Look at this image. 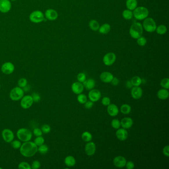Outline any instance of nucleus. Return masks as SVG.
<instances>
[{"mask_svg": "<svg viewBox=\"0 0 169 169\" xmlns=\"http://www.w3.org/2000/svg\"><path fill=\"white\" fill-rule=\"evenodd\" d=\"M37 152V146L34 142L29 141L24 142L20 147V153L25 157H32L35 155Z\"/></svg>", "mask_w": 169, "mask_h": 169, "instance_id": "nucleus-1", "label": "nucleus"}, {"mask_svg": "<svg viewBox=\"0 0 169 169\" xmlns=\"http://www.w3.org/2000/svg\"><path fill=\"white\" fill-rule=\"evenodd\" d=\"M143 27L139 22H135L132 24L130 29V34L134 39H137L141 36L143 33Z\"/></svg>", "mask_w": 169, "mask_h": 169, "instance_id": "nucleus-2", "label": "nucleus"}, {"mask_svg": "<svg viewBox=\"0 0 169 169\" xmlns=\"http://www.w3.org/2000/svg\"><path fill=\"white\" fill-rule=\"evenodd\" d=\"M149 10L144 7H136L134 10L133 15L137 20H144L149 15Z\"/></svg>", "mask_w": 169, "mask_h": 169, "instance_id": "nucleus-3", "label": "nucleus"}, {"mask_svg": "<svg viewBox=\"0 0 169 169\" xmlns=\"http://www.w3.org/2000/svg\"><path fill=\"white\" fill-rule=\"evenodd\" d=\"M18 139L22 142L30 141L32 139V132L26 128H21L17 130V133Z\"/></svg>", "mask_w": 169, "mask_h": 169, "instance_id": "nucleus-4", "label": "nucleus"}, {"mask_svg": "<svg viewBox=\"0 0 169 169\" xmlns=\"http://www.w3.org/2000/svg\"><path fill=\"white\" fill-rule=\"evenodd\" d=\"M142 26L143 28L146 31L150 33L154 32L157 28V25L155 20L151 17H147L144 19Z\"/></svg>", "mask_w": 169, "mask_h": 169, "instance_id": "nucleus-5", "label": "nucleus"}, {"mask_svg": "<svg viewBox=\"0 0 169 169\" xmlns=\"http://www.w3.org/2000/svg\"><path fill=\"white\" fill-rule=\"evenodd\" d=\"M24 96V90L20 87H15L10 91V97L12 101H19Z\"/></svg>", "mask_w": 169, "mask_h": 169, "instance_id": "nucleus-6", "label": "nucleus"}, {"mask_svg": "<svg viewBox=\"0 0 169 169\" xmlns=\"http://www.w3.org/2000/svg\"><path fill=\"white\" fill-rule=\"evenodd\" d=\"M45 17L42 12L40 10H35L29 15V19L32 22L35 24L40 23L44 21Z\"/></svg>", "mask_w": 169, "mask_h": 169, "instance_id": "nucleus-7", "label": "nucleus"}, {"mask_svg": "<svg viewBox=\"0 0 169 169\" xmlns=\"http://www.w3.org/2000/svg\"><path fill=\"white\" fill-rule=\"evenodd\" d=\"M33 100L31 95H26L21 98L20 105L24 109H27L30 108L33 104Z\"/></svg>", "mask_w": 169, "mask_h": 169, "instance_id": "nucleus-8", "label": "nucleus"}, {"mask_svg": "<svg viewBox=\"0 0 169 169\" xmlns=\"http://www.w3.org/2000/svg\"><path fill=\"white\" fill-rule=\"evenodd\" d=\"M116 55L113 52L108 53L104 56L103 62L107 66H112L116 60Z\"/></svg>", "mask_w": 169, "mask_h": 169, "instance_id": "nucleus-9", "label": "nucleus"}, {"mask_svg": "<svg viewBox=\"0 0 169 169\" xmlns=\"http://www.w3.org/2000/svg\"><path fill=\"white\" fill-rule=\"evenodd\" d=\"M2 135L3 141L7 143H10L13 141L15 137L14 132L10 129L3 130L2 132Z\"/></svg>", "mask_w": 169, "mask_h": 169, "instance_id": "nucleus-10", "label": "nucleus"}, {"mask_svg": "<svg viewBox=\"0 0 169 169\" xmlns=\"http://www.w3.org/2000/svg\"><path fill=\"white\" fill-rule=\"evenodd\" d=\"M101 97V93L100 91L96 89H92L90 90L88 93V98L89 100L93 102H96L100 100Z\"/></svg>", "mask_w": 169, "mask_h": 169, "instance_id": "nucleus-11", "label": "nucleus"}, {"mask_svg": "<svg viewBox=\"0 0 169 169\" xmlns=\"http://www.w3.org/2000/svg\"><path fill=\"white\" fill-rule=\"evenodd\" d=\"M12 3L9 0H0V12L5 14L10 10Z\"/></svg>", "mask_w": 169, "mask_h": 169, "instance_id": "nucleus-12", "label": "nucleus"}, {"mask_svg": "<svg viewBox=\"0 0 169 169\" xmlns=\"http://www.w3.org/2000/svg\"><path fill=\"white\" fill-rule=\"evenodd\" d=\"M15 66L11 62H6L2 66L1 70L5 75H10L15 71Z\"/></svg>", "mask_w": 169, "mask_h": 169, "instance_id": "nucleus-13", "label": "nucleus"}, {"mask_svg": "<svg viewBox=\"0 0 169 169\" xmlns=\"http://www.w3.org/2000/svg\"><path fill=\"white\" fill-rule=\"evenodd\" d=\"M96 147L93 142H88L85 146V152L88 156H92L95 153Z\"/></svg>", "mask_w": 169, "mask_h": 169, "instance_id": "nucleus-14", "label": "nucleus"}, {"mask_svg": "<svg viewBox=\"0 0 169 169\" xmlns=\"http://www.w3.org/2000/svg\"><path fill=\"white\" fill-rule=\"evenodd\" d=\"M127 160L125 158L122 156H118L114 159L113 163L115 167L122 168L125 167Z\"/></svg>", "mask_w": 169, "mask_h": 169, "instance_id": "nucleus-15", "label": "nucleus"}, {"mask_svg": "<svg viewBox=\"0 0 169 169\" xmlns=\"http://www.w3.org/2000/svg\"><path fill=\"white\" fill-rule=\"evenodd\" d=\"M142 88L140 87L139 86H134V87H132L131 90V95L132 97L138 100L141 98L142 96Z\"/></svg>", "mask_w": 169, "mask_h": 169, "instance_id": "nucleus-16", "label": "nucleus"}, {"mask_svg": "<svg viewBox=\"0 0 169 169\" xmlns=\"http://www.w3.org/2000/svg\"><path fill=\"white\" fill-rule=\"evenodd\" d=\"M45 17L47 20H55L58 17L57 12L53 9H48L45 12Z\"/></svg>", "mask_w": 169, "mask_h": 169, "instance_id": "nucleus-17", "label": "nucleus"}, {"mask_svg": "<svg viewBox=\"0 0 169 169\" xmlns=\"http://www.w3.org/2000/svg\"><path fill=\"white\" fill-rule=\"evenodd\" d=\"M116 135L117 139L121 141H125L128 137V132L126 130V129L121 128L118 129L117 132H116Z\"/></svg>", "mask_w": 169, "mask_h": 169, "instance_id": "nucleus-18", "label": "nucleus"}, {"mask_svg": "<svg viewBox=\"0 0 169 169\" xmlns=\"http://www.w3.org/2000/svg\"><path fill=\"white\" fill-rule=\"evenodd\" d=\"M71 90L75 94L78 95L82 93L84 90V86L81 82H75L71 85Z\"/></svg>", "mask_w": 169, "mask_h": 169, "instance_id": "nucleus-19", "label": "nucleus"}, {"mask_svg": "<svg viewBox=\"0 0 169 169\" xmlns=\"http://www.w3.org/2000/svg\"><path fill=\"white\" fill-rule=\"evenodd\" d=\"M113 78V75L112 73L108 71H104L100 75V80L104 83H110Z\"/></svg>", "mask_w": 169, "mask_h": 169, "instance_id": "nucleus-20", "label": "nucleus"}, {"mask_svg": "<svg viewBox=\"0 0 169 169\" xmlns=\"http://www.w3.org/2000/svg\"><path fill=\"white\" fill-rule=\"evenodd\" d=\"M121 126L125 129H130L133 125L134 122L132 118L130 117H125L121 121Z\"/></svg>", "mask_w": 169, "mask_h": 169, "instance_id": "nucleus-21", "label": "nucleus"}, {"mask_svg": "<svg viewBox=\"0 0 169 169\" xmlns=\"http://www.w3.org/2000/svg\"><path fill=\"white\" fill-rule=\"evenodd\" d=\"M107 112L111 117H115L118 115L119 110L117 105L110 104L107 106Z\"/></svg>", "mask_w": 169, "mask_h": 169, "instance_id": "nucleus-22", "label": "nucleus"}, {"mask_svg": "<svg viewBox=\"0 0 169 169\" xmlns=\"http://www.w3.org/2000/svg\"><path fill=\"white\" fill-rule=\"evenodd\" d=\"M82 83L84 87L86 88L87 90L92 89L94 88L95 86V81L92 78L85 80Z\"/></svg>", "mask_w": 169, "mask_h": 169, "instance_id": "nucleus-23", "label": "nucleus"}, {"mask_svg": "<svg viewBox=\"0 0 169 169\" xmlns=\"http://www.w3.org/2000/svg\"><path fill=\"white\" fill-rule=\"evenodd\" d=\"M157 96L161 100H166L169 96V92L168 89L163 88L159 90L157 92Z\"/></svg>", "mask_w": 169, "mask_h": 169, "instance_id": "nucleus-24", "label": "nucleus"}, {"mask_svg": "<svg viewBox=\"0 0 169 169\" xmlns=\"http://www.w3.org/2000/svg\"><path fill=\"white\" fill-rule=\"evenodd\" d=\"M64 163L66 166L69 167H72L75 166L76 164V160L75 157L73 156H68L64 159Z\"/></svg>", "mask_w": 169, "mask_h": 169, "instance_id": "nucleus-25", "label": "nucleus"}, {"mask_svg": "<svg viewBox=\"0 0 169 169\" xmlns=\"http://www.w3.org/2000/svg\"><path fill=\"white\" fill-rule=\"evenodd\" d=\"M111 28V26L109 24H104L99 27L98 30L100 33L106 34L108 33L109 32H110Z\"/></svg>", "mask_w": 169, "mask_h": 169, "instance_id": "nucleus-26", "label": "nucleus"}, {"mask_svg": "<svg viewBox=\"0 0 169 169\" xmlns=\"http://www.w3.org/2000/svg\"><path fill=\"white\" fill-rule=\"evenodd\" d=\"M125 4L127 9L130 10H134L137 7V0H127Z\"/></svg>", "mask_w": 169, "mask_h": 169, "instance_id": "nucleus-27", "label": "nucleus"}, {"mask_svg": "<svg viewBox=\"0 0 169 169\" xmlns=\"http://www.w3.org/2000/svg\"><path fill=\"white\" fill-rule=\"evenodd\" d=\"M88 26L92 30L94 31L98 30L100 27L99 22L97 20H94V19L90 20L88 24Z\"/></svg>", "mask_w": 169, "mask_h": 169, "instance_id": "nucleus-28", "label": "nucleus"}, {"mask_svg": "<svg viewBox=\"0 0 169 169\" xmlns=\"http://www.w3.org/2000/svg\"><path fill=\"white\" fill-rule=\"evenodd\" d=\"M121 112L125 115H127L130 113L132 111V108L130 105L127 104H125L122 105L120 108Z\"/></svg>", "mask_w": 169, "mask_h": 169, "instance_id": "nucleus-29", "label": "nucleus"}, {"mask_svg": "<svg viewBox=\"0 0 169 169\" xmlns=\"http://www.w3.org/2000/svg\"><path fill=\"white\" fill-rule=\"evenodd\" d=\"M81 138L85 142H89L92 139V135L89 132H84L82 134Z\"/></svg>", "mask_w": 169, "mask_h": 169, "instance_id": "nucleus-30", "label": "nucleus"}, {"mask_svg": "<svg viewBox=\"0 0 169 169\" xmlns=\"http://www.w3.org/2000/svg\"><path fill=\"white\" fill-rule=\"evenodd\" d=\"M122 15L123 18L126 20H130L133 17V12H132V10H124L122 13Z\"/></svg>", "mask_w": 169, "mask_h": 169, "instance_id": "nucleus-31", "label": "nucleus"}, {"mask_svg": "<svg viewBox=\"0 0 169 169\" xmlns=\"http://www.w3.org/2000/svg\"><path fill=\"white\" fill-rule=\"evenodd\" d=\"M130 81L132 84L134 86H139L142 83V80L139 76H134Z\"/></svg>", "mask_w": 169, "mask_h": 169, "instance_id": "nucleus-32", "label": "nucleus"}, {"mask_svg": "<svg viewBox=\"0 0 169 169\" xmlns=\"http://www.w3.org/2000/svg\"><path fill=\"white\" fill-rule=\"evenodd\" d=\"M156 32L158 34H160V35H163L165 34L167 32V27L165 25H160L157 27L156 29Z\"/></svg>", "mask_w": 169, "mask_h": 169, "instance_id": "nucleus-33", "label": "nucleus"}, {"mask_svg": "<svg viewBox=\"0 0 169 169\" xmlns=\"http://www.w3.org/2000/svg\"><path fill=\"white\" fill-rule=\"evenodd\" d=\"M49 151V147L46 144H42L41 145L39 146L38 148V151L41 154L44 155L47 153V152Z\"/></svg>", "mask_w": 169, "mask_h": 169, "instance_id": "nucleus-34", "label": "nucleus"}, {"mask_svg": "<svg viewBox=\"0 0 169 169\" xmlns=\"http://www.w3.org/2000/svg\"><path fill=\"white\" fill-rule=\"evenodd\" d=\"M77 100L80 103L84 104L87 101V98L85 95L80 93V94L78 95Z\"/></svg>", "mask_w": 169, "mask_h": 169, "instance_id": "nucleus-35", "label": "nucleus"}, {"mask_svg": "<svg viewBox=\"0 0 169 169\" xmlns=\"http://www.w3.org/2000/svg\"><path fill=\"white\" fill-rule=\"evenodd\" d=\"M160 85L163 88L169 89V79L168 78H165L160 81Z\"/></svg>", "mask_w": 169, "mask_h": 169, "instance_id": "nucleus-36", "label": "nucleus"}, {"mask_svg": "<svg viewBox=\"0 0 169 169\" xmlns=\"http://www.w3.org/2000/svg\"><path fill=\"white\" fill-rule=\"evenodd\" d=\"M111 125H112V127H113L114 129L118 130V129L120 127L121 122L117 118L113 119L112 121V122H111Z\"/></svg>", "mask_w": 169, "mask_h": 169, "instance_id": "nucleus-37", "label": "nucleus"}, {"mask_svg": "<svg viewBox=\"0 0 169 169\" xmlns=\"http://www.w3.org/2000/svg\"><path fill=\"white\" fill-rule=\"evenodd\" d=\"M137 43L139 46H144L147 43V40L143 36H141L137 39Z\"/></svg>", "mask_w": 169, "mask_h": 169, "instance_id": "nucleus-38", "label": "nucleus"}, {"mask_svg": "<svg viewBox=\"0 0 169 169\" xmlns=\"http://www.w3.org/2000/svg\"><path fill=\"white\" fill-rule=\"evenodd\" d=\"M44 141H45V140L44 138L42 136H37L35 139L34 142L36 145L39 146L43 144L44 143Z\"/></svg>", "mask_w": 169, "mask_h": 169, "instance_id": "nucleus-39", "label": "nucleus"}, {"mask_svg": "<svg viewBox=\"0 0 169 169\" xmlns=\"http://www.w3.org/2000/svg\"><path fill=\"white\" fill-rule=\"evenodd\" d=\"M17 83L19 87H20L21 88H24V87L27 85L28 82H27V80L25 78H21L19 80Z\"/></svg>", "mask_w": 169, "mask_h": 169, "instance_id": "nucleus-40", "label": "nucleus"}, {"mask_svg": "<svg viewBox=\"0 0 169 169\" xmlns=\"http://www.w3.org/2000/svg\"><path fill=\"white\" fill-rule=\"evenodd\" d=\"M18 168L19 169H31L30 165L28 163L26 162H21L19 164Z\"/></svg>", "mask_w": 169, "mask_h": 169, "instance_id": "nucleus-41", "label": "nucleus"}, {"mask_svg": "<svg viewBox=\"0 0 169 169\" xmlns=\"http://www.w3.org/2000/svg\"><path fill=\"white\" fill-rule=\"evenodd\" d=\"M86 75L84 73H79L77 75V80L78 82L83 83V82L86 80Z\"/></svg>", "mask_w": 169, "mask_h": 169, "instance_id": "nucleus-42", "label": "nucleus"}, {"mask_svg": "<svg viewBox=\"0 0 169 169\" xmlns=\"http://www.w3.org/2000/svg\"><path fill=\"white\" fill-rule=\"evenodd\" d=\"M10 144L12 148H14V149H17L20 148L21 145V143L20 141H12V142H10Z\"/></svg>", "mask_w": 169, "mask_h": 169, "instance_id": "nucleus-43", "label": "nucleus"}, {"mask_svg": "<svg viewBox=\"0 0 169 169\" xmlns=\"http://www.w3.org/2000/svg\"><path fill=\"white\" fill-rule=\"evenodd\" d=\"M41 130L43 133L45 134H48L51 131V127L48 125H44L41 127Z\"/></svg>", "mask_w": 169, "mask_h": 169, "instance_id": "nucleus-44", "label": "nucleus"}, {"mask_svg": "<svg viewBox=\"0 0 169 169\" xmlns=\"http://www.w3.org/2000/svg\"><path fill=\"white\" fill-rule=\"evenodd\" d=\"M102 104L105 106H108L109 105L111 104V100L110 98L108 97H104L102 99Z\"/></svg>", "mask_w": 169, "mask_h": 169, "instance_id": "nucleus-45", "label": "nucleus"}, {"mask_svg": "<svg viewBox=\"0 0 169 169\" xmlns=\"http://www.w3.org/2000/svg\"><path fill=\"white\" fill-rule=\"evenodd\" d=\"M41 167L40 162L38 160H35L32 163L31 165V169H38Z\"/></svg>", "mask_w": 169, "mask_h": 169, "instance_id": "nucleus-46", "label": "nucleus"}, {"mask_svg": "<svg viewBox=\"0 0 169 169\" xmlns=\"http://www.w3.org/2000/svg\"><path fill=\"white\" fill-rule=\"evenodd\" d=\"M31 96H32L33 100V101L34 102L37 103L38 102L40 101V100H41L40 95L38 93H33L31 95Z\"/></svg>", "mask_w": 169, "mask_h": 169, "instance_id": "nucleus-47", "label": "nucleus"}, {"mask_svg": "<svg viewBox=\"0 0 169 169\" xmlns=\"http://www.w3.org/2000/svg\"><path fill=\"white\" fill-rule=\"evenodd\" d=\"M33 133L34 135L36 136V137L40 136H42L43 134L42 130H41V129H39V128H36V129H34Z\"/></svg>", "mask_w": 169, "mask_h": 169, "instance_id": "nucleus-48", "label": "nucleus"}, {"mask_svg": "<svg viewBox=\"0 0 169 169\" xmlns=\"http://www.w3.org/2000/svg\"><path fill=\"white\" fill-rule=\"evenodd\" d=\"M84 107L85 108L87 109H91L93 106V102L91 101H87L84 104Z\"/></svg>", "mask_w": 169, "mask_h": 169, "instance_id": "nucleus-49", "label": "nucleus"}, {"mask_svg": "<svg viewBox=\"0 0 169 169\" xmlns=\"http://www.w3.org/2000/svg\"><path fill=\"white\" fill-rule=\"evenodd\" d=\"M163 153L164 155L168 157L169 156V145H166L163 149Z\"/></svg>", "mask_w": 169, "mask_h": 169, "instance_id": "nucleus-50", "label": "nucleus"}, {"mask_svg": "<svg viewBox=\"0 0 169 169\" xmlns=\"http://www.w3.org/2000/svg\"><path fill=\"white\" fill-rule=\"evenodd\" d=\"M125 167L127 169H132L134 168V164L132 161H128L126 162Z\"/></svg>", "mask_w": 169, "mask_h": 169, "instance_id": "nucleus-51", "label": "nucleus"}, {"mask_svg": "<svg viewBox=\"0 0 169 169\" xmlns=\"http://www.w3.org/2000/svg\"><path fill=\"white\" fill-rule=\"evenodd\" d=\"M111 83L113 86H117L120 83V80L118 78L116 77H114L113 80L111 82Z\"/></svg>", "mask_w": 169, "mask_h": 169, "instance_id": "nucleus-52", "label": "nucleus"}, {"mask_svg": "<svg viewBox=\"0 0 169 169\" xmlns=\"http://www.w3.org/2000/svg\"><path fill=\"white\" fill-rule=\"evenodd\" d=\"M125 86L127 87L128 89H130L133 87V85L132 84V82L130 80H127L125 83Z\"/></svg>", "mask_w": 169, "mask_h": 169, "instance_id": "nucleus-53", "label": "nucleus"}, {"mask_svg": "<svg viewBox=\"0 0 169 169\" xmlns=\"http://www.w3.org/2000/svg\"><path fill=\"white\" fill-rule=\"evenodd\" d=\"M10 1H13V2H15V1H17V0H10Z\"/></svg>", "mask_w": 169, "mask_h": 169, "instance_id": "nucleus-54", "label": "nucleus"}, {"mask_svg": "<svg viewBox=\"0 0 169 169\" xmlns=\"http://www.w3.org/2000/svg\"><path fill=\"white\" fill-rule=\"evenodd\" d=\"M2 169V168L0 167V169Z\"/></svg>", "mask_w": 169, "mask_h": 169, "instance_id": "nucleus-55", "label": "nucleus"}, {"mask_svg": "<svg viewBox=\"0 0 169 169\" xmlns=\"http://www.w3.org/2000/svg\"><path fill=\"white\" fill-rule=\"evenodd\" d=\"M0 89H1V84H0Z\"/></svg>", "mask_w": 169, "mask_h": 169, "instance_id": "nucleus-56", "label": "nucleus"}]
</instances>
